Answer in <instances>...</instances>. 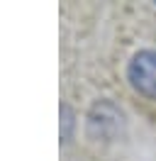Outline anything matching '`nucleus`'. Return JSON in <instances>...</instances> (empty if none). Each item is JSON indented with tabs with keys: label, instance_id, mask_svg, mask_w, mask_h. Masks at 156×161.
I'll list each match as a JSON object with an SVG mask.
<instances>
[{
	"label": "nucleus",
	"instance_id": "1",
	"mask_svg": "<svg viewBox=\"0 0 156 161\" xmlns=\"http://www.w3.org/2000/svg\"><path fill=\"white\" fill-rule=\"evenodd\" d=\"M127 78L139 95L156 98V51L144 49L134 54L127 66Z\"/></svg>",
	"mask_w": 156,
	"mask_h": 161
}]
</instances>
